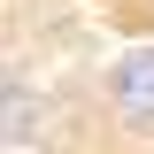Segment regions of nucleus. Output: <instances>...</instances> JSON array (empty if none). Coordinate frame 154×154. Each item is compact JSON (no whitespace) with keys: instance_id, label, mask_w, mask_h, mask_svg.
Here are the masks:
<instances>
[{"instance_id":"f257e3e1","label":"nucleus","mask_w":154,"mask_h":154,"mask_svg":"<svg viewBox=\"0 0 154 154\" xmlns=\"http://www.w3.org/2000/svg\"><path fill=\"white\" fill-rule=\"evenodd\" d=\"M0 154H154V0H8Z\"/></svg>"}]
</instances>
